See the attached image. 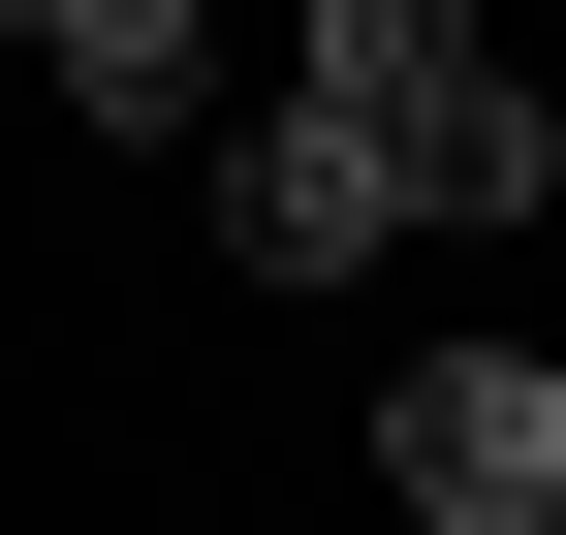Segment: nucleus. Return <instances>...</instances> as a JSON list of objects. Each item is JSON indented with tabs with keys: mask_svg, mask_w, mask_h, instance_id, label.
<instances>
[{
	"mask_svg": "<svg viewBox=\"0 0 566 535\" xmlns=\"http://www.w3.org/2000/svg\"><path fill=\"white\" fill-rule=\"evenodd\" d=\"M0 32H32L95 126H221V95H189V0H0Z\"/></svg>",
	"mask_w": 566,
	"mask_h": 535,
	"instance_id": "4",
	"label": "nucleus"
},
{
	"mask_svg": "<svg viewBox=\"0 0 566 535\" xmlns=\"http://www.w3.org/2000/svg\"><path fill=\"white\" fill-rule=\"evenodd\" d=\"M472 63H504V32H472V0H315V95H378L409 158H441V95H472Z\"/></svg>",
	"mask_w": 566,
	"mask_h": 535,
	"instance_id": "3",
	"label": "nucleus"
},
{
	"mask_svg": "<svg viewBox=\"0 0 566 535\" xmlns=\"http://www.w3.org/2000/svg\"><path fill=\"white\" fill-rule=\"evenodd\" d=\"M221 252H252V284H378V252H441V221H409V126H378V95H252V126H221Z\"/></svg>",
	"mask_w": 566,
	"mask_h": 535,
	"instance_id": "1",
	"label": "nucleus"
},
{
	"mask_svg": "<svg viewBox=\"0 0 566 535\" xmlns=\"http://www.w3.org/2000/svg\"><path fill=\"white\" fill-rule=\"evenodd\" d=\"M378 473L441 504V535H566V378H535V347H409Z\"/></svg>",
	"mask_w": 566,
	"mask_h": 535,
	"instance_id": "2",
	"label": "nucleus"
}]
</instances>
